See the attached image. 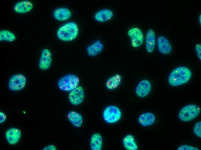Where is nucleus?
Listing matches in <instances>:
<instances>
[{
	"mask_svg": "<svg viewBox=\"0 0 201 150\" xmlns=\"http://www.w3.org/2000/svg\"><path fill=\"white\" fill-rule=\"evenodd\" d=\"M192 74L191 70L185 66L177 67L170 74L168 79L169 84L176 87L184 84L190 80Z\"/></svg>",
	"mask_w": 201,
	"mask_h": 150,
	"instance_id": "obj_1",
	"label": "nucleus"
},
{
	"mask_svg": "<svg viewBox=\"0 0 201 150\" xmlns=\"http://www.w3.org/2000/svg\"><path fill=\"white\" fill-rule=\"evenodd\" d=\"M78 33V28L75 22H70L60 27L57 30V35L60 40L64 41L75 39Z\"/></svg>",
	"mask_w": 201,
	"mask_h": 150,
	"instance_id": "obj_2",
	"label": "nucleus"
},
{
	"mask_svg": "<svg viewBox=\"0 0 201 150\" xmlns=\"http://www.w3.org/2000/svg\"><path fill=\"white\" fill-rule=\"evenodd\" d=\"M79 79L76 75L69 74L65 75L60 78L57 82L58 88L64 91H70L79 85Z\"/></svg>",
	"mask_w": 201,
	"mask_h": 150,
	"instance_id": "obj_3",
	"label": "nucleus"
},
{
	"mask_svg": "<svg viewBox=\"0 0 201 150\" xmlns=\"http://www.w3.org/2000/svg\"><path fill=\"white\" fill-rule=\"evenodd\" d=\"M200 107L197 105L191 104L183 107L178 114L179 119L183 122H188L196 118L200 112Z\"/></svg>",
	"mask_w": 201,
	"mask_h": 150,
	"instance_id": "obj_4",
	"label": "nucleus"
},
{
	"mask_svg": "<svg viewBox=\"0 0 201 150\" xmlns=\"http://www.w3.org/2000/svg\"><path fill=\"white\" fill-rule=\"evenodd\" d=\"M121 115V111L118 107L114 105H110L104 109L103 117L106 122L112 124L117 122L120 120Z\"/></svg>",
	"mask_w": 201,
	"mask_h": 150,
	"instance_id": "obj_5",
	"label": "nucleus"
},
{
	"mask_svg": "<svg viewBox=\"0 0 201 150\" xmlns=\"http://www.w3.org/2000/svg\"><path fill=\"white\" fill-rule=\"evenodd\" d=\"M27 82L25 76L21 74H16L12 76L9 79L8 86L11 91H16L21 90L25 86Z\"/></svg>",
	"mask_w": 201,
	"mask_h": 150,
	"instance_id": "obj_6",
	"label": "nucleus"
},
{
	"mask_svg": "<svg viewBox=\"0 0 201 150\" xmlns=\"http://www.w3.org/2000/svg\"><path fill=\"white\" fill-rule=\"evenodd\" d=\"M130 39L131 44L134 48H137L143 44L144 40V35L143 32L139 28L133 27L129 29L127 32Z\"/></svg>",
	"mask_w": 201,
	"mask_h": 150,
	"instance_id": "obj_7",
	"label": "nucleus"
},
{
	"mask_svg": "<svg viewBox=\"0 0 201 150\" xmlns=\"http://www.w3.org/2000/svg\"><path fill=\"white\" fill-rule=\"evenodd\" d=\"M85 96L83 89L81 86H78L70 91L68 98L70 102L75 106L78 105L83 102Z\"/></svg>",
	"mask_w": 201,
	"mask_h": 150,
	"instance_id": "obj_8",
	"label": "nucleus"
},
{
	"mask_svg": "<svg viewBox=\"0 0 201 150\" xmlns=\"http://www.w3.org/2000/svg\"><path fill=\"white\" fill-rule=\"evenodd\" d=\"M151 89V84L148 80L144 79L141 80L135 89L137 95L141 98L144 97L150 93Z\"/></svg>",
	"mask_w": 201,
	"mask_h": 150,
	"instance_id": "obj_9",
	"label": "nucleus"
},
{
	"mask_svg": "<svg viewBox=\"0 0 201 150\" xmlns=\"http://www.w3.org/2000/svg\"><path fill=\"white\" fill-rule=\"evenodd\" d=\"M52 54L48 49L44 48L41 52L38 63L39 68L42 70H46L50 67L52 62Z\"/></svg>",
	"mask_w": 201,
	"mask_h": 150,
	"instance_id": "obj_10",
	"label": "nucleus"
},
{
	"mask_svg": "<svg viewBox=\"0 0 201 150\" xmlns=\"http://www.w3.org/2000/svg\"><path fill=\"white\" fill-rule=\"evenodd\" d=\"M157 46L159 51L164 55L170 53L172 50V47L168 40L165 37L159 36L157 40Z\"/></svg>",
	"mask_w": 201,
	"mask_h": 150,
	"instance_id": "obj_11",
	"label": "nucleus"
},
{
	"mask_svg": "<svg viewBox=\"0 0 201 150\" xmlns=\"http://www.w3.org/2000/svg\"><path fill=\"white\" fill-rule=\"evenodd\" d=\"M21 136V131L18 128L15 127L8 129L5 133V137L7 141L11 145H14L17 143Z\"/></svg>",
	"mask_w": 201,
	"mask_h": 150,
	"instance_id": "obj_12",
	"label": "nucleus"
},
{
	"mask_svg": "<svg viewBox=\"0 0 201 150\" xmlns=\"http://www.w3.org/2000/svg\"><path fill=\"white\" fill-rule=\"evenodd\" d=\"M156 36L154 31L152 29H149L145 35V48L148 53L152 52L156 44Z\"/></svg>",
	"mask_w": 201,
	"mask_h": 150,
	"instance_id": "obj_13",
	"label": "nucleus"
},
{
	"mask_svg": "<svg viewBox=\"0 0 201 150\" xmlns=\"http://www.w3.org/2000/svg\"><path fill=\"white\" fill-rule=\"evenodd\" d=\"M104 46L99 40H97L87 46L86 51L90 57H94L100 54L103 50Z\"/></svg>",
	"mask_w": 201,
	"mask_h": 150,
	"instance_id": "obj_14",
	"label": "nucleus"
},
{
	"mask_svg": "<svg viewBox=\"0 0 201 150\" xmlns=\"http://www.w3.org/2000/svg\"><path fill=\"white\" fill-rule=\"evenodd\" d=\"M72 16V12L68 8L60 7L56 9L53 11V16L57 20L65 21L69 19Z\"/></svg>",
	"mask_w": 201,
	"mask_h": 150,
	"instance_id": "obj_15",
	"label": "nucleus"
},
{
	"mask_svg": "<svg viewBox=\"0 0 201 150\" xmlns=\"http://www.w3.org/2000/svg\"><path fill=\"white\" fill-rule=\"evenodd\" d=\"M113 15V12L111 10L104 9L97 11L94 15V18L97 21L104 22L111 19Z\"/></svg>",
	"mask_w": 201,
	"mask_h": 150,
	"instance_id": "obj_16",
	"label": "nucleus"
},
{
	"mask_svg": "<svg viewBox=\"0 0 201 150\" xmlns=\"http://www.w3.org/2000/svg\"><path fill=\"white\" fill-rule=\"evenodd\" d=\"M33 7V3L30 1L23 0L16 3L14 6V11L20 14L25 13L30 11Z\"/></svg>",
	"mask_w": 201,
	"mask_h": 150,
	"instance_id": "obj_17",
	"label": "nucleus"
},
{
	"mask_svg": "<svg viewBox=\"0 0 201 150\" xmlns=\"http://www.w3.org/2000/svg\"><path fill=\"white\" fill-rule=\"evenodd\" d=\"M155 120V115L150 112H145L141 114L138 119L139 123L144 127L152 125Z\"/></svg>",
	"mask_w": 201,
	"mask_h": 150,
	"instance_id": "obj_18",
	"label": "nucleus"
},
{
	"mask_svg": "<svg viewBox=\"0 0 201 150\" xmlns=\"http://www.w3.org/2000/svg\"><path fill=\"white\" fill-rule=\"evenodd\" d=\"M122 79V77L120 74H115L107 79L105 83V86L109 90L116 89L120 85Z\"/></svg>",
	"mask_w": 201,
	"mask_h": 150,
	"instance_id": "obj_19",
	"label": "nucleus"
},
{
	"mask_svg": "<svg viewBox=\"0 0 201 150\" xmlns=\"http://www.w3.org/2000/svg\"><path fill=\"white\" fill-rule=\"evenodd\" d=\"M69 121L75 127L79 128L82 125L83 119L82 115L74 111H70L67 115Z\"/></svg>",
	"mask_w": 201,
	"mask_h": 150,
	"instance_id": "obj_20",
	"label": "nucleus"
},
{
	"mask_svg": "<svg viewBox=\"0 0 201 150\" xmlns=\"http://www.w3.org/2000/svg\"><path fill=\"white\" fill-rule=\"evenodd\" d=\"M103 139L102 136L97 133L93 134L91 136L90 145L92 150H101L102 148Z\"/></svg>",
	"mask_w": 201,
	"mask_h": 150,
	"instance_id": "obj_21",
	"label": "nucleus"
},
{
	"mask_svg": "<svg viewBox=\"0 0 201 150\" xmlns=\"http://www.w3.org/2000/svg\"><path fill=\"white\" fill-rule=\"evenodd\" d=\"M122 142L124 147L127 150H137L138 149L134 137L131 134H127L125 136Z\"/></svg>",
	"mask_w": 201,
	"mask_h": 150,
	"instance_id": "obj_22",
	"label": "nucleus"
},
{
	"mask_svg": "<svg viewBox=\"0 0 201 150\" xmlns=\"http://www.w3.org/2000/svg\"><path fill=\"white\" fill-rule=\"evenodd\" d=\"M16 36L12 32L7 30H2L0 31V41H6L11 42L16 39Z\"/></svg>",
	"mask_w": 201,
	"mask_h": 150,
	"instance_id": "obj_23",
	"label": "nucleus"
},
{
	"mask_svg": "<svg viewBox=\"0 0 201 150\" xmlns=\"http://www.w3.org/2000/svg\"><path fill=\"white\" fill-rule=\"evenodd\" d=\"M193 131L194 134L197 137H201V121L196 123L194 125Z\"/></svg>",
	"mask_w": 201,
	"mask_h": 150,
	"instance_id": "obj_24",
	"label": "nucleus"
},
{
	"mask_svg": "<svg viewBox=\"0 0 201 150\" xmlns=\"http://www.w3.org/2000/svg\"><path fill=\"white\" fill-rule=\"evenodd\" d=\"M177 150H199L196 147L187 145H183L179 146Z\"/></svg>",
	"mask_w": 201,
	"mask_h": 150,
	"instance_id": "obj_25",
	"label": "nucleus"
},
{
	"mask_svg": "<svg viewBox=\"0 0 201 150\" xmlns=\"http://www.w3.org/2000/svg\"><path fill=\"white\" fill-rule=\"evenodd\" d=\"M195 50L197 55L200 61L201 60V45L198 44L195 45Z\"/></svg>",
	"mask_w": 201,
	"mask_h": 150,
	"instance_id": "obj_26",
	"label": "nucleus"
},
{
	"mask_svg": "<svg viewBox=\"0 0 201 150\" xmlns=\"http://www.w3.org/2000/svg\"><path fill=\"white\" fill-rule=\"evenodd\" d=\"M6 116L5 114L3 112L0 111V123H3L6 120Z\"/></svg>",
	"mask_w": 201,
	"mask_h": 150,
	"instance_id": "obj_27",
	"label": "nucleus"
},
{
	"mask_svg": "<svg viewBox=\"0 0 201 150\" xmlns=\"http://www.w3.org/2000/svg\"><path fill=\"white\" fill-rule=\"evenodd\" d=\"M43 149L44 150H56L57 149L54 145H51L45 147Z\"/></svg>",
	"mask_w": 201,
	"mask_h": 150,
	"instance_id": "obj_28",
	"label": "nucleus"
},
{
	"mask_svg": "<svg viewBox=\"0 0 201 150\" xmlns=\"http://www.w3.org/2000/svg\"><path fill=\"white\" fill-rule=\"evenodd\" d=\"M201 15L200 14L199 17V21L200 25H201Z\"/></svg>",
	"mask_w": 201,
	"mask_h": 150,
	"instance_id": "obj_29",
	"label": "nucleus"
}]
</instances>
